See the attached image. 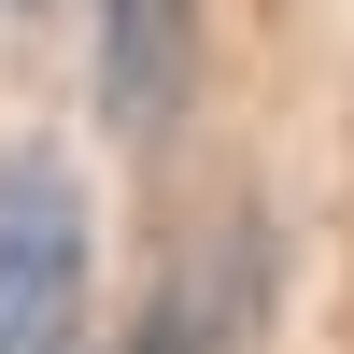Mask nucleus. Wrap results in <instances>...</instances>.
Segmentation results:
<instances>
[{"label": "nucleus", "mask_w": 354, "mask_h": 354, "mask_svg": "<svg viewBox=\"0 0 354 354\" xmlns=\"http://www.w3.org/2000/svg\"><path fill=\"white\" fill-rule=\"evenodd\" d=\"M85 326V198L28 142L0 156V354H71Z\"/></svg>", "instance_id": "nucleus-1"}, {"label": "nucleus", "mask_w": 354, "mask_h": 354, "mask_svg": "<svg viewBox=\"0 0 354 354\" xmlns=\"http://www.w3.org/2000/svg\"><path fill=\"white\" fill-rule=\"evenodd\" d=\"M255 312H270V241L227 227V241H198L185 270L142 298L128 354H255Z\"/></svg>", "instance_id": "nucleus-2"}, {"label": "nucleus", "mask_w": 354, "mask_h": 354, "mask_svg": "<svg viewBox=\"0 0 354 354\" xmlns=\"http://www.w3.org/2000/svg\"><path fill=\"white\" fill-rule=\"evenodd\" d=\"M185 71H198V0H100V100L128 142L185 113Z\"/></svg>", "instance_id": "nucleus-3"}]
</instances>
